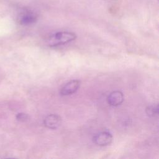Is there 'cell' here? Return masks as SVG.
Listing matches in <instances>:
<instances>
[{
	"mask_svg": "<svg viewBox=\"0 0 159 159\" xmlns=\"http://www.w3.org/2000/svg\"><path fill=\"white\" fill-rule=\"evenodd\" d=\"M76 38V35L73 32H58L49 37L47 43L50 47H56L71 42Z\"/></svg>",
	"mask_w": 159,
	"mask_h": 159,
	"instance_id": "cell-1",
	"label": "cell"
},
{
	"mask_svg": "<svg viewBox=\"0 0 159 159\" xmlns=\"http://www.w3.org/2000/svg\"><path fill=\"white\" fill-rule=\"evenodd\" d=\"M112 141V136L108 132H101L93 137V142L99 146H106Z\"/></svg>",
	"mask_w": 159,
	"mask_h": 159,
	"instance_id": "cell-2",
	"label": "cell"
},
{
	"mask_svg": "<svg viewBox=\"0 0 159 159\" xmlns=\"http://www.w3.org/2000/svg\"><path fill=\"white\" fill-rule=\"evenodd\" d=\"M80 81L78 80H73L66 83L60 89V94L68 96L75 93L80 88Z\"/></svg>",
	"mask_w": 159,
	"mask_h": 159,
	"instance_id": "cell-3",
	"label": "cell"
},
{
	"mask_svg": "<svg viewBox=\"0 0 159 159\" xmlns=\"http://www.w3.org/2000/svg\"><path fill=\"white\" fill-rule=\"evenodd\" d=\"M37 20V16L30 11L25 10L22 11L18 16V21L22 25H30Z\"/></svg>",
	"mask_w": 159,
	"mask_h": 159,
	"instance_id": "cell-4",
	"label": "cell"
},
{
	"mask_svg": "<svg viewBox=\"0 0 159 159\" xmlns=\"http://www.w3.org/2000/svg\"><path fill=\"white\" fill-rule=\"evenodd\" d=\"M61 122V119L60 116L55 114H51L45 117L43 120L45 126L48 129H55L59 127Z\"/></svg>",
	"mask_w": 159,
	"mask_h": 159,
	"instance_id": "cell-5",
	"label": "cell"
},
{
	"mask_svg": "<svg viewBox=\"0 0 159 159\" xmlns=\"http://www.w3.org/2000/svg\"><path fill=\"white\" fill-rule=\"evenodd\" d=\"M108 104L112 106H117L121 104L124 101V95L120 91H114L107 96Z\"/></svg>",
	"mask_w": 159,
	"mask_h": 159,
	"instance_id": "cell-6",
	"label": "cell"
},
{
	"mask_svg": "<svg viewBox=\"0 0 159 159\" xmlns=\"http://www.w3.org/2000/svg\"><path fill=\"white\" fill-rule=\"evenodd\" d=\"M146 113L149 116H155L158 113V107L157 106H150L146 108Z\"/></svg>",
	"mask_w": 159,
	"mask_h": 159,
	"instance_id": "cell-7",
	"label": "cell"
},
{
	"mask_svg": "<svg viewBox=\"0 0 159 159\" xmlns=\"http://www.w3.org/2000/svg\"><path fill=\"white\" fill-rule=\"evenodd\" d=\"M28 118H29V116L26 114H24V113H19L17 116V119L19 120L23 121V122L27 120L28 119Z\"/></svg>",
	"mask_w": 159,
	"mask_h": 159,
	"instance_id": "cell-8",
	"label": "cell"
}]
</instances>
